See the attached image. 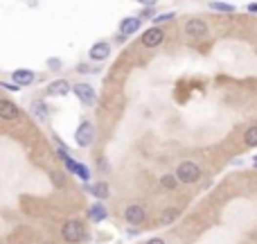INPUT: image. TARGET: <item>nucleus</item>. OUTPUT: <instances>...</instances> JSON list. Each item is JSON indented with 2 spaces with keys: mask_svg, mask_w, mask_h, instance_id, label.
<instances>
[{
  "mask_svg": "<svg viewBox=\"0 0 257 244\" xmlns=\"http://www.w3.org/2000/svg\"><path fill=\"white\" fill-rule=\"evenodd\" d=\"M84 235H86V233H84V224L79 220H68L64 224V228H61V238L70 244L84 240Z\"/></svg>",
  "mask_w": 257,
  "mask_h": 244,
  "instance_id": "f03ea898",
  "label": "nucleus"
},
{
  "mask_svg": "<svg viewBox=\"0 0 257 244\" xmlns=\"http://www.w3.org/2000/svg\"><path fill=\"white\" fill-rule=\"evenodd\" d=\"M253 165H255V168H257V156H255V158H253Z\"/></svg>",
  "mask_w": 257,
  "mask_h": 244,
  "instance_id": "bb28decb",
  "label": "nucleus"
},
{
  "mask_svg": "<svg viewBox=\"0 0 257 244\" xmlns=\"http://www.w3.org/2000/svg\"><path fill=\"white\" fill-rule=\"evenodd\" d=\"M138 2H140L142 7H153L158 2V0H138Z\"/></svg>",
  "mask_w": 257,
  "mask_h": 244,
  "instance_id": "4be33fe9",
  "label": "nucleus"
},
{
  "mask_svg": "<svg viewBox=\"0 0 257 244\" xmlns=\"http://www.w3.org/2000/svg\"><path fill=\"white\" fill-rule=\"evenodd\" d=\"M167 21H174V14H160V16L153 18V23L160 25V23H167Z\"/></svg>",
  "mask_w": 257,
  "mask_h": 244,
  "instance_id": "aec40b11",
  "label": "nucleus"
},
{
  "mask_svg": "<svg viewBox=\"0 0 257 244\" xmlns=\"http://www.w3.org/2000/svg\"><path fill=\"white\" fill-rule=\"evenodd\" d=\"M0 116H2V120H16L21 116V111L9 99H0Z\"/></svg>",
  "mask_w": 257,
  "mask_h": 244,
  "instance_id": "9d476101",
  "label": "nucleus"
},
{
  "mask_svg": "<svg viewBox=\"0 0 257 244\" xmlns=\"http://www.w3.org/2000/svg\"><path fill=\"white\" fill-rule=\"evenodd\" d=\"M59 66H61L59 64V59H50V68H59Z\"/></svg>",
  "mask_w": 257,
  "mask_h": 244,
  "instance_id": "393cba45",
  "label": "nucleus"
},
{
  "mask_svg": "<svg viewBox=\"0 0 257 244\" xmlns=\"http://www.w3.org/2000/svg\"><path fill=\"white\" fill-rule=\"evenodd\" d=\"M68 93H70V84H68L65 79H57L47 86V95H57V98H61V95H68Z\"/></svg>",
  "mask_w": 257,
  "mask_h": 244,
  "instance_id": "9b49d317",
  "label": "nucleus"
},
{
  "mask_svg": "<svg viewBox=\"0 0 257 244\" xmlns=\"http://www.w3.org/2000/svg\"><path fill=\"white\" fill-rule=\"evenodd\" d=\"M32 111L36 113V118H39V120H45V118H47V109H45V104H43V102H34V104H32Z\"/></svg>",
  "mask_w": 257,
  "mask_h": 244,
  "instance_id": "a211bd4d",
  "label": "nucleus"
},
{
  "mask_svg": "<svg viewBox=\"0 0 257 244\" xmlns=\"http://www.w3.org/2000/svg\"><path fill=\"white\" fill-rule=\"evenodd\" d=\"M90 59L93 61H104V59H108V54H111V46L106 43V41H100V43H95L93 48H90Z\"/></svg>",
  "mask_w": 257,
  "mask_h": 244,
  "instance_id": "6e6552de",
  "label": "nucleus"
},
{
  "mask_svg": "<svg viewBox=\"0 0 257 244\" xmlns=\"http://www.w3.org/2000/svg\"><path fill=\"white\" fill-rule=\"evenodd\" d=\"M124 217H127L128 224H142V221L147 220V213L140 203H131V206H127V210H124Z\"/></svg>",
  "mask_w": 257,
  "mask_h": 244,
  "instance_id": "39448f33",
  "label": "nucleus"
},
{
  "mask_svg": "<svg viewBox=\"0 0 257 244\" xmlns=\"http://www.w3.org/2000/svg\"><path fill=\"white\" fill-rule=\"evenodd\" d=\"M178 217V210L176 208H170V210H165L163 215H160V224H171V221Z\"/></svg>",
  "mask_w": 257,
  "mask_h": 244,
  "instance_id": "f3484780",
  "label": "nucleus"
},
{
  "mask_svg": "<svg viewBox=\"0 0 257 244\" xmlns=\"http://www.w3.org/2000/svg\"><path fill=\"white\" fill-rule=\"evenodd\" d=\"M75 143L79 147H90L95 143V127L90 124V122H82V124L77 127Z\"/></svg>",
  "mask_w": 257,
  "mask_h": 244,
  "instance_id": "7ed1b4c3",
  "label": "nucleus"
},
{
  "mask_svg": "<svg viewBox=\"0 0 257 244\" xmlns=\"http://www.w3.org/2000/svg\"><path fill=\"white\" fill-rule=\"evenodd\" d=\"M244 140L248 147H257V127H248L244 134Z\"/></svg>",
  "mask_w": 257,
  "mask_h": 244,
  "instance_id": "dca6fc26",
  "label": "nucleus"
},
{
  "mask_svg": "<svg viewBox=\"0 0 257 244\" xmlns=\"http://www.w3.org/2000/svg\"><path fill=\"white\" fill-rule=\"evenodd\" d=\"M174 176L181 181V183H196V181H199V176H201V170H199V165H196V163L185 161V163H181V165L176 168V174Z\"/></svg>",
  "mask_w": 257,
  "mask_h": 244,
  "instance_id": "f257e3e1",
  "label": "nucleus"
},
{
  "mask_svg": "<svg viewBox=\"0 0 257 244\" xmlns=\"http://www.w3.org/2000/svg\"><path fill=\"white\" fill-rule=\"evenodd\" d=\"M151 16H153V9H151V7H145V9L140 12V16H138V18L142 21V18H151Z\"/></svg>",
  "mask_w": 257,
  "mask_h": 244,
  "instance_id": "412c9836",
  "label": "nucleus"
},
{
  "mask_svg": "<svg viewBox=\"0 0 257 244\" xmlns=\"http://www.w3.org/2000/svg\"><path fill=\"white\" fill-rule=\"evenodd\" d=\"M88 217H90V221H102L108 217V210H106L100 201H95V203H90V208H88Z\"/></svg>",
  "mask_w": 257,
  "mask_h": 244,
  "instance_id": "ddd939ff",
  "label": "nucleus"
},
{
  "mask_svg": "<svg viewBox=\"0 0 257 244\" xmlns=\"http://www.w3.org/2000/svg\"><path fill=\"white\" fill-rule=\"evenodd\" d=\"M86 190L97 199H106L108 195H111V188H108V183H104V181H97V183H93V186H88Z\"/></svg>",
  "mask_w": 257,
  "mask_h": 244,
  "instance_id": "f8f14e48",
  "label": "nucleus"
},
{
  "mask_svg": "<svg viewBox=\"0 0 257 244\" xmlns=\"http://www.w3.org/2000/svg\"><path fill=\"white\" fill-rule=\"evenodd\" d=\"M185 32L190 36H194V39H199V36L208 34V25H205V21H201V18H190L185 23Z\"/></svg>",
  "mask_w": 257,
  "mask_h": 244,
  "instance_id": "0eeeda50",
  "label": "nucleus"
},
{
  "mask_svg": "<svg viewBox=\"0 0 257 244\" xmlns=\"http://www.w3.org/2000/svg\"><path fill=\"white\" fill-rule=\"evenodd\" d=\"M176 181H178V179H176V176H170V174H165L163 179H160V183H163V186L167 188V190H174V188H176Z\"/></svg>",
  "mask_w": 257,
  "mask_h": 244,
  "instance_id": "6ab92c4d",
  "label": "nucleus"
},
{
  "mask_svg": "<svg viewBox=\"0 0 257 244\" xmlns=\"http://www.w3.org/2000/svg\"><path fill=\"white\" fill-rule=\"evenodd\" d=\"M12 79L16 81L18 86H29V84L34 81V73H32V70H16L12 75Z\"/></svg>",
  "mask_w": 257,
  "mask_h": 244,
  "instance_id": "4468645a",
  "label": "nucleus"
},
{
  "mask_svg": "<svg viewBox=\"0 0 257 244\" xmlns=\"http://www.w3.org/2000/svg\"><path fill=\"white\" fill-rule=\"evenodd\" d=\"M147 244H165V240H160V238H151Z\"/></svg>",
  "mask_w": 257,
  "mask_h": 244,
  "instance_id": "5701e85b",
  "label": "nucleus"
},
{
  "mask_svg": "<svg viewBox=\"0 0 257 244\" xmlns=\"http://www.w3.org/2000/svg\"><path fill=\"white\" fill-rule=\"evenodd\" d=\"M72 91H75V95L79 98V102H82L84 106H93L95 102H97V95H95V91L90 88V84H75Z\"/></svg>",
  "mask_w": 257,
  "mask_h": 244,
  "instance_id": "20e7f679",
  "label": "nucleus"
},
{
  "mask_svg": "<svg viewBox=\"0 0 257 244\" xmlns=\"http://www.w3.org/2000/svg\"><path fill=\"white\" fill-rule=\"evenodd\" d=\"M100 168H102V172H106V170H108V168H106V161H104V158H100Z\"/></svg>",
  "mask_w": 257,
  "mask_h": 244,
  "instance_id": "a878e982",
  "label": "nucleus"
},
{
  "mask_svg": "<svg viewBox=\"0 0 257 244\" xmlns=\"http://www.w3.org/2000/svg\"><path fill=\"white\" fill-rule=\"evenodd\" d=\"M248 12H251V14H257V2H251V5H248Z\"/></svg>",
  "mask_w": 257,
  "mask_h": 244,
  "instance_id": "b1692460",
  "label": "nucleus"
},
{
  "mask_svg": "<svg viewBox=\"0 0 257 244\" xmlns=\"http://www.w3.org/2000/svg\"><path fill=\"white\" fill-rule=\"evenodd\" d=\"M208 7H210L212 12H223V14H233L235 12V5H230V2H221V0H212Z\"/></svg>",
  "mask_w": 257,
  "mask_h": 244,
  "instance_id": "2eb2a0df",
  "label": "nucleus"
},
{
  "mask_svg": "<svg viewBox=\"0 0 257 244\" xmlns=\"http://www.w3.org/2000/svg\"><path fill=\"white\" fill-rule=\"evenodd\" d=\"M163 39H165V32L160 27H149L145 34H142V43H145L147 48H158L163 43Z\"/></svg>",
  "mask_w": 257,
  "mask_h": 244,
  "instance_id": "423d86ee",
  "label": "nucleus"
},
{
  "mask_svg": "<svg viewBox=\"0 0 257 244\" xmlns=\"http://www.w3.org/2000/svg\"><path fill=\"white\" fill-rule=\"evenodd\" d=\"M140 18L138 16H128V18H124L122 23H120V34H124V36H131V34H135L138 29H140Z\"/></svg>",
  "mask_w": 257,
  "mask_h": 244,
  "instance_id": "1a4fd4ad",
  "label": "nucleus"
}]
</instances>
